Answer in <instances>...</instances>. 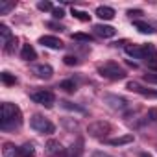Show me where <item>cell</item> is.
Returning <instances> with one entry per match:
<instances>
[{
	"label": "cell",
	"mask_w": 157,
	"mask_h": 157,
	"mask_svg": "<svg viewBox=\"0 0 157 157\" xmlns=\"http://www.w3.org/2000/svg\"><path fill=\"white\" fill-rule=\"evenodd\" d=\"M146 122H157V109H150V111H148Z\"/></svg>",
	"instance_id": "obj_30"
},
{
	"label": "cell",
	"mask_w": 157,
	"mask_h": 157,
	"mask_svg": "<svg viewBox=\"0 0 157 157\" xmlns=\"http://www.w3.org/2000/svg\"><path fill=\"white\" fill-rule=\"evenodd\" d=\"M46 153L52 155V157L61 155V153H63V146H61V142H59V140H48V142H46Z\"/></svg>",
	"instance_id": "obj_15"
},
{
	"label": "cell",
	"mask_w": 157,
	"mask_h": 157,
	"mask_svg": "<svg viewBox=\"0 0 157 157\" xmlns=\"http://www.w3.org/2000/svg\"><path fill=\"white\" fill-rule=\"evenodd\" d=\"M139 157H151V155H150V153H140Z\"/></svg>",
	"instance_id": "obj_34"
},
{
	"label": "cell",
	"mask_w": 157,
	"mask_h": 157,
	"mask_svg": "<svg viewBox=\"0 0 157 157\" xmlns=\"http://www.w3.org/2000/svg\"><path fill=\"white\" fill-rule=\"evenodd\" d=\"M15 8V2H0V15H8Z\"/></svg>",
	"instance_id": "obj_25"
},
{
	"label": "cell",
	"mask_w": 157,
	"mask_h": 157,
	"mask_svg": "<svg viewBox=\"0 0 157 157\" xmlns=\"http://www.w3.org/2000/svg\"><path fill=\"white\" fill-rule=\"evenodd\" d=\"M133 140H135V137H133L131 133H128V135H122V137L107 139L105 142H107L109 146H124V144H129V142H133Z\"/></svg>",
	"instance_id": "obj_14"
},
{
	"label": "cell",
	"mask_w": 157,
	"mask_h": 157,
	"mask_svg": "<svg viewBox=\"0 0 157 157\" xmlns=\"http://www.w3.org/2000/svg\"><path fill=\"white\" fill-rule=\"evenodd\" d=\"M52 15H54V19H63V17H65V11H63L61 8H54Z\"/></svg>",
	"instance_id": "obj_33"
},
{
	"label": "cell",
	"mask_w": 157,
	"mask_h": 157,
	"mask_svg": "<svg viewBox=\"0 0 157 157\" xmlns=\"http://www.w3.org/2000/svg\"><path fill=\"white\" fill-rule=\"evenodd\" d=\"M96 17L102 21H113L115 19V10L109 6H98L96 8Z\"/></svg>",
	"instance_id": "obj_12"
},
{
	"label": "cell",
	"mask_w": 157,
	"mask_h": 157,
	"mask_svg": "<svg viewBox=\"0 0 157 157\" xmlns=\"http://www.w3.org/2000/svg\"><path fill=\"white\" fill-rule=\"evenodd\" d=\"M30 98H32L35 104L44 105V107H52V105L56 104V96H54V93L48 91V89H35V91L30 93Z\"/></svg>",
	"instance_id": "obj_4"
},
{
	"label": "cell",
	"mask_w": 157,
	"mask_h": 157,
	"mask_svg": "<svg viewBox=\"0 0 157 157\" xmlns=\"http://www.w3.org/2000/svg\"><path fill=\"white\" fill-rule=\"evenodd\" d=\"M72 15L78 19V21H82V22H89L91 21V15L87 13V11H82V10H76V8H72Z\"/></svg>",
	"instance_id": "obj_22"
},
{
	"label": "cell",
	"mask_w": 157,
	"mask_h": 157,
	"mask_svg": "<svg viewBox=\"0 0 157 157\" xmlns=\"http://www.w3.org/2000/svg\"><path fill=\"white\" fill-rule=\"evenodd\" d=\"M98 74L102 78H105V80H111V82H118V80H124L126 78V70L118 63H113V61H107V63L100 65Z\"/></svg>",
	"instance_id": "obj_2"
},
{
	"label": "cell",
	"mask_w": 157,
	"mask_h": 157,
	"mask_svg": "<svg viewBox=\"0 0 157 157\" xmlns=\"http://www.w3.org/2000/svg\"><path fill=\"white\" fill-rule=\"evenodd\" d=\"M144 63H148L150 67H157V48L155 44H142V57Z\"/></svg>",
	"instance_id": "obj_7"
},
{
	"label": "cell",
	"mask_w": 157,
	"mask_h": 157,
	"mask_svg": "<svg viewBox=\"0 0 157 157\" xmlns=\"http://www.w3.org/2000/svg\"><path fill=\"white\" fill-rule=\"evenodd\" d=\"M126 54L135 57V59H140L142 57V44H129V46H126Z\"/></svg>",
	"instance_id": "obj_20"
},
{
	"label": "cell",
	"mask_w": 157,
	"mask_h": 157,
	"mask_svg": "<svg viewBox=\"0 0 157 157\" xmlns=\"http://www.w3.org/2000/svg\"><path fill=\"white\" fill-rule=\"evenodd\" d=\"M59 89H63V91H67V93H74V91H76V82H74V80H65V82L59 83Z\"/></svg>",
	"instance_id": "obj_23"
},
{
	"label": "cell",
	"mask_w": 157,
	"mask_h": 157,
	"mask_svg": "<svg viewBox=\"0 0 157 157\" xmlns=\"http://www.w3.org/2000/svg\"><path fill=\"white\" fill-rule=\"evenodd\" d=\"M144 82L157 85V72H148V74H144Z\"/></svg>",
	"instance_id": "obj_28"
},
{
	"label": "cell",
	"mask_w": 157,
	"mask_h": 157,
	"mask_svg": "<svg viewBox=\"0 0 157 157\" xmlns=\"http://www.w3.org/2000/svg\"><path fill=\"white\" fill-rule=\"evenodd\" d=\"M39 44H43L46 48H52V50H61L65 46L63 41L59 37H54V35H43V37H39Z\"/></svg>",
	"instance_id": "obj_8"
},
{
	"label": "cell",
	"mask_w": 157,
	"mask_h": 157,
	"mask_svg": "<svg viewBox=\"0 0 157 157\" xmlns=\"http://www.w3.org/2000/svg\"><path fill=\"white\" fill-rule=\"evenodd\" d=\"M22 126V113L19 105L4 102L0 107V128L2 131H15Z\"/></svg>",
	"instance_id": "obj_1"
},
{
	"label": "cell",
	"mask_w": 157,
	"mask_h": 157,
	"mask_svg": "<svg viewBox=\"0 0 157 157\" xmlns=\"http://www.w3.org/2000/svg\"><path fill=\"white\" fill-rule=\"evenodd\" d=\"M32 72L37 78H41V80H50L52 74H54V68L50 65H46V63H41V65H33L32 67Z\"/></svg>",
	"instance_id": "obj_9"
},
{
	"label": "cell",
	"mask_w": 157,
	"mask_h": 157,
	"mask_svg": "<svg viewBox=\"0 0 157 157\" xmlns=\"http://www.w3.org/2000/svg\"><path fill=\"white\" fill-rule=\"evenodd\" d=\"M21 59H24V61H33V59H37V52H35V48L28 43V44H22V48H21Z\"/></svg>",
	"instance_id": "obj_13"
},
{
	"label": "cell",
	"mask_w": 157,
	"mask_h": 157,
	"mask_svg": "<svg viewBox=\"0 0 157 157\" xmlns=\"http://www.w3.org/2000/svg\"><path fill=\"white\" fill-rule=\"evenodd\" d=\"M15 44H17V37H13V39H11V43L4 46V52H8V54H11V52L15 50Z\"/></svg>",
	"instance_id": "obj_31"
},
{
	"label": "cell",
	"mask_w": 157,
	"mask_h": 157,
	"mask_svg": "<svg viewBox=\"0 0 157 157\" xmlns=\"http://www.w3.org/2000/svg\"><path fill=\"white\" fill-rule=\"evenodd\" d=\"M11 39H13L11 30H10L6 24H0V44H2V48H4L6 44H10V43H11Z\"/></svg>",
	"instance_id": "obj_16"
},
{
	"label": "cell",
	"mask_w": 157,
	"mask_h": 157,
	"mask_svg": "<svg viewBox=\"0 0 157 157\" xmlns=\"http://www.w3.org/2000/svg\"><path fill=\"white\" fill-rule=\"evenodd\" d=\"M128 89L131 93H137V94H142V96H150V98H157V91H151V89H146L142 85H139L137 82H128Z\"/></svg>",
	"instance_id": "obj_10"
},
{
	"label": "cell",
	"mask_w": 157,
	"mask_h": 157,
	"mask_svg": "<svg viewBox=\"0 0 157 157\" xmlns=\"http://www.w3.org/2000/svg\"><path fill=\"white\" fill-rule=\"evenodd\" d=\"M2 157H21L19 146H15V144H11V142H6L4 148H2Z\"/></svg>",
	"instance_id": "obj_18"
},
{
	"label": "cell",
	"mask_w": 157,
	"mask_h": 157,
	"mask_svg": "<svg viewBox=\"0 0 157 157\" xmlns=\"http://www.w3.org/2000/svg\"><path fill=\"white\" fill-rule=\"evenodd\" d=\"M0 80H2L6 85H15L17 83V78L13 74H10V72H2V74H0Z\"/></svg>",
	"instance_id": "obj_24"
},
{
	"label": "cell",
	"mask_w": 157,
	"mask_h": 157,
	"mask_svg": "<svg viewBox=\"0 0 157 157\" xmlns=\"http://www.w3.org/2000/svg\"><path fill=\"white\" fill-rule=\"evenodd\" d=\"M94 33H96L98 37L111 39V37L117 35V30H115L113 26H109V24H96V26H94Z\"/></svg>",
	"instance_id": "obj_11"
},
{
	"label": "cell",
	"mask_w": 157,
	"mask_h": 157,
	"mask_svg": "<svg viewBox=\"0 0 157 157\" xmlns=\"http://www.w3.org/2000/svg\"><path fill=\"white\" fill-rule=\"evenodd\" d=\"M133 24H135V28H137L140 33H144V35H151V33H155L153 26H151V24H148V22H144V21H135Z\"/></svg>",
	"instance_id": "obj_19"
},
{
	"label": "cell",
	"mask_w": 157,
	"mask_h": 157,
	"mask_svg": "<svg viewBox=\"0 0 157 157\" xmlns=\"http://www.w3.org/2000/svg\"><path fill=\"white\" fill-rule=\"evenodd\" d=\"M104 102H105L111 109H115V111H124V109L129 105V102H128L124 96H118V94H105V96H104Z\"/></svg>",
	"instance_id": "obj_6"
},
{
	"label": "cell",
	"mask_w": 157,
	"mask_h": 157,
	"mask_svg": "<svg viewBox=\"0 0 157 157\" xmlns=\"http://www.w3.org/2000/svg\"><path fill=\"white\" fill-rule=\"evenodd\" d=\"M111 129H113V126H111L109 122H105V120H96V122L89 124L87 133H89L91 137H94V139H104L107 133H111Z\"/></svg>",
	"instance_id": "obj_5"
},
{
	"label": "cell",
	"mask_w": 157,
	"mask_h": 157,
	"mask_svg": "<svg viewBox=\"0 0 157 157\" xmlns=\"http://www.w3.org/2000/svg\"><path fill=\"white\" fill-rule=\"evenodd\" d=\"M63 61H65V65H68V67H76L78 63H80V59L74 57V56H65V57H63Z\"/></svg>",
	"instance_id": "obj_27"
},
{
	"label": "cell",
	"mask_w": 157,
	"mask_h": 157,
	"mask_svg": "<svg viewBox=\"0 0 157 157\" xmlns=\"http://www.w3.org/2000/svg\"><path fill=\"white\" fill-rule=\"evenodd\" d=\"M72 39H74V41L91 43V41H93V35H89V33H72Z\"/></svg>",
	"instance_id": "obj_26"
},
{
	"label": "cell",
	"mask_w": 157,
	"mask_h": 157,
	"mask_svg": "<svg viewBox=\"0 0 157 157\" xmlns=\"http://www.w3.org/2000/svg\"><path fill=\"white\" fill-rule=\"evenodd\" d=\"M140 15H144L142 10H128V17H131V19H137V17H140Z\"/></svg>",
	"instance_id": "obj_32"
},
{
	"label": "cell",
	"mask_w": 157,
	"mask_h": 157,
	"mask_svg": "<svg viewBox=\"0 0 157 157\" xmlns=\"http://www.w3.org/2000/svg\"><path fill=\"white\" fill-rule=\"evenodd\" d=\"M59 105H61L63 109H68V111H74V113L87 115V109H85V107L78 105V104H74V102H68V100H61V102H59Z\"/></svg>",
	"instance_id": "obj_17"
},
{
	"label": "cell",
	"mask_w": 157,
	"mask_h": 157,
	"mask_svg": "<svg viewBox=\"0 0 157 157\" xmlns=\"http://www.w3.org/2000/svg\"><path fill=\"white\" fill-rule=\"evenodd\" d=\"M30 126H32V129H35L37 133H43V135H52L56 131V126L43 115H33L30 118Z\"/></svg>",
	"instance_id": "obj_3"
},
{
	"label": "cell",
	"mask_w": 157,
	"mask_h": 157,
	"mask_svg": "<svg viewBox=\"0 0 157 157\" xmlns=\"http://www.w3.org/2000/svg\"><path fill=\"white\" fill-rule=\"evenodd\" d=\"M19 153H21V157H33L35 155V148H33L32 142H26V144L19 146Z\"/></svg>",
	"instance_id": "obj_21"
},
{
	"label": "cell",
	"mask_w": 157,
	"mask_h": 157,
	"mask_svg": "<svg viewBox=\"0 0 157 157\" xmlns=\"http://www.w3.org/2000/svg\"><path fill=\"white\" fill-rule=\"evenodd\" d=\"M37 8H39L41 11H54V6H52L50 2H39Z\"/></svg>",
	"instance_id": "obj_29"
}]
</instances>
